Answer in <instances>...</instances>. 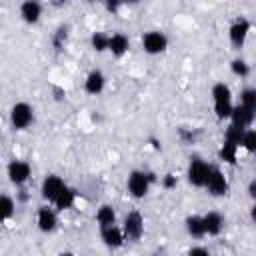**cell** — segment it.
I'll use <instances>...</instances> for the list:
<instances>
[{"instance_id":"cell-7","label":"cell","mask_w":256,"mask_h":256,"mask_svg":"<svg viewBox=\"0 0 256 256\" xmlns=\"http://www.w3.org/2000/svg\"><path fill=\"white\" fill-rule=\"evenodd\" d=\"M56 212H58V210L52 208L50 202L44 204V206H40V208L36 210V226H38L40 232L50 234V232L56 230V226H58V214H56Z\"/></svg>"},{"instance_id":"cell-5","label":"cell","mask_w":256,"mask_h":256,"mask_svg":"<svg viewBox=\"0 0 256 256\" xmlns=\"http://www.w3.org/2000/svg\"><path fill=\"white\" fill-rule=\"evenodd\" d=\"M6 176L14 186H24L32 176V166L26 160H10L6 166Z\"/></svg>"},{"instance_id":"cell-30","label":"cell","mask_w":256,"mask_h":256,"mask_svg":"<svg viewBox=\"0 0 256 256\" xmlns=\"http://www.w3.org/2000/svg\"><path fill=\"white\" fill-rule=\"evenodd\" d=\"M176 184H178V178H176L174 174H166V176H162V186H164L166 190L176 188Z\"/></svg>"},{"instance_id":"cell-26","label":"cell","mask_w":256,"mask_h":256,"mask_svg":"<svg viewBox=\"0 0 256 256\" xmlns=\"http://www.w3.org/2000/svg\"><path fill=\"white\" fill-rule=\"evenodd\" d=\"M16 214V200L10 194H2V218L10 220Z\"/></svg>"},{"instance_id":"cell-8","label":"cell","mask_w":256,"mask_h":256,"mask_svg":"<svg viewBox=\"0 0 256 256\" xmlns=\"http://www.w3.org/2000/svg\"><path fill=\"white\" fill-rule=\"evenodd\" d=\"M122 230L128 240H140L144 234V218L138 210H132L122 220Z\"/></svg>"},{"instance_id":"cell-11","label":"cell","mask_w":256,"mask_h":256,"mask_svg":"<svg viewBox=\"0 0 256 256\" xmlns=\"http://www.w3.org/2000/svg\"><path fill=\"white\" fill-rule=\"evenodd\" d=\"M64 186H66V182L62 180V176H58V174H46L44 180H42V184H40V196L52 204L54 198L60 194V190Z\"/></svg>"},{"instance_id":"cell-4","label":"cell","mask_w":256,"mask_h":256,"mask_svg":"<svg viewBox=\"0 0 256 256\" xmlns=\"http://www.w3.org/2000/svg\"><path fill=\"white\" fill-rule=\"evenodd\" d=\"M212 166L202 160V158H192L188 168H186V180L196 186V188H204L206 186V180H208V174H210Z\"/></svg>"},{"instance_id":"cell-27","label":"cell","mask_w":256,"mask_h":256,"mask_svg":"<svg viewBox=\"0 0 256 256\" xmlns=\"http://www.w3.org/2000/svg\"><path fill=\"white\" fill-rule=\"evenodd\" d=\"M240 104H246L250 108H256V88H244L240 92Z\"/></svg>"},{"instance_id":"cell-24","label":"cell","mask_w":256,"mask_h":256,"mask_svg":"<svg viewBox=\"0 0 256 256\" xmlns=\"http://www.w3.org/2000/svg\"><path fill=\"white\" fill-rule=\"evenodd\" d=\"M240 148H244V150L250 152V154H256V128H246V130H244Z\"/></svg>"},{"instance_id":"cell-16","label":"cell","mask_w":256,"mask_h":256,"mask_svg":"<svg viewBox=\"0 0 256 256\" xmlns=\"http://www.w3.org/2000/svg\"><path fill=\"white\" fill-rule=\"evenodd\" d=\"M128 50H130V40H128L126 34H122V32H114V34H110L108 52H110L112 56L122 58L124 54H128Z\"/></svg>"},{"instance_id":"cell-31","label":"cell","mask_w":256,"mask_h":256,"mask_svg":"<svg viewBox=\"0 0 256 256\" xmlns=\"http://www.w3.org/2000/svg\"><path fill=\"white\" fill-rule=\"evenodd\" d=\"M248 196H250L252 200H256V178H252V180L248 182Z\"/></svg>"},{"instance_id":"cell-32","label":"cell","mask_w":256,"mask_h":256,"mask_svg":"<svg viewBox=\"0 0 256 256\" xmlns=\"http://www.w3.org/2000/svg\"><path fill=\"white\" fill-rule=\"evenodd\" d=\"M190 254H208V248H190Z\"/></svg>"},{"instance_id":"cell-34","label":"cell","mask_w":256,"mask_h":256,"mask_svg":"<svg viewBox=\"0 0 256 256\" xmlns=\"http://www.w3.org/2000/svg\"><path fill=\"white\" fill-rule=\"evenodd\" d=\"M70 0H52V6H56V8H60V6H66Z\"/></svg>"},{"instance_id":"cell-28","label":"cell","mask_w":256,"mask_h":256,"mask_svg":"<svg viewBox=\"0 0 256 256\" xmlns=\"http://www.w3.org/2000/svg\"><path fill=\"white\" fill-rule=\"evenodd\" d=\"M66 38H68V28H66V26H60V28L56 30V34H54V46H56L58 50L64 48Z\"/></svg>"},{"instance_id":"cell-2","label":"cell","mask_w":256,"mask_h":256,"mask_svg":"<svg viewBox=\"0 0 256 256\" xmlns=\"http://www.w3.org/2000/svg\"><path fill=\"white\" fill-rule=\"evenodd\" d=\"M154 182V176L150 172H144V170H132L128 174V180H126V188L130 192L132 198L140 200L144 198L148 192H150V186Z\"/></svg>"},{"instance_id":"cell-14","label":"cell","mask_w":256,"mask_h":256,"mask_svg":"<svg viewBox=\"0 0 256 256\" xmlns=\"http://www.w3.org/2000/svg\"><path fill=\"white\" fill-rule=\"evenodd\" d=\"M100 238H102V242L108 248H120L128 240L126 234H124V230H122V226H116V224L106 226V228H100Z\"/></svg>"},{"instance_id":"cell-21","label":"cell","mask_w":256,"mask_h":256,"mask_svg":"<svg viewBox=\"0 0 256 256\" xmlns=\"http://www.w3.org/2000/svg\"><path fill=\"white\" fill-rule=\"evenodd\" d=\"M238 148H240V146H236V144H232V142L224 140V142H222V146H220V150H218V158H220V160H224L226 164H236Z\"/></svg>"},{"instance_id":"cell-17","label":"cell","mask_w":256,"mask_h":256,"mask_svg":"<svg viewBox=\"0 0 256 256\" xmlns=\"http://www.w3.org/2000/svg\"><path fill=\"white\" fill-rule=\"evenodd\" d=\"M184 228L188 232L190 238H204L206 236V226H204V216L198 214H190L184 220Z\"/></svg>"},{"instance_id":"cell-25","label":"cell","mask_w":256,"mask_h":256,"mask_svg":"<svg viewBox=\"0 0 256 256\" xmlns=\"http://www.w3.org/2000/svg\"><path fill=\"white\" fill-rule=\"evenodd\" d=\"M230 70H232V74L238 76V78H246V76L250 74V66H248V62L242 60V58H234V60L230 62Z\"/></svg>"},{"instance_id":"cell-12","label":"cell","mask_w":256,"mask_h":256,"mask_svg":"<svg viewBox=\"0 0 256 256\" xmlns=\"http://www.w3.org/2000/svg\"><path fill=\"white\" fill-rule=\"evenodd\" d=\"M18 14L22 18V22L26 24H38L40 18H42V4L40 0H22L20 8H18Z\"/></svg>"},{"instance_id":"cell-20","label":"cell","mask_w":256,"mask_h":256,"mask_svg":"<svg viewBox=\"0 0 256 256\" xmlns=\"http://www.w3.org/2000/svg\"><path fill=\"white\" fill-rule=\"evenodd\" d=\"M98 228H106V226H112L116 224V210L110 206V204H102L98 210H96V216H94Z\"/></svg>"},{"instance_id":"cell-19","label":"cell","mask_w":256,"mask_h":256,"mask_svg":"<svg viewBox=\"0 0 256 256\" xmlns=\"http://www.w3.org/2000/svg\"><path fill=\"white\" fill-rule=\"evenodd\" d=\"M204 226H206V236H218L224 230V216L212 210L204 214Z\"/></svg>"},{"instance_id":"cell-18","label":"cell","mask_w":256,"mask_h":256,"mask_svg":"<svg viewBox=\"0 0 256 256\" xmlns=\"http://www.w3.org/2000/svg\"><path fill=\"white\" fill-rule=\"evenodd\" d=\"M74 202H76V190L74 188H70L68 184L60 190V194L54 198V208L56 210H60V212H64V210H70L72 206H74Z\"/></svg>"},{"instance_id":"cell-13","label":"cell","mask_w":256,"mask_h":256,"mask_svg":"<svg viewBox=\"0 0 256 256\" xmlns=\"http://www.w3.org/2000/svg\"><path fill=\"white\" fill-rule=\"evenodd\" d=\"M256 118V108H250L246 104H234V110H232V116H230V122L240 126V128H250L252 122Z\"/></svg>"},{"instance_id":"cell-15","label":"cell","mask_w":256,"mask_h":256,"mask_svg":"<svg viewBox=\"0 0 256 256\" xmlns=\"http://www.w3.org/2000/svg\"><path fill=\"white\" fill-rule=\"evenodd\" d=\"M106 86V76L100 70H90L84 78V90L90 96H98Z\"/></svg>"},{"instance_id":"cell-29","label":"cell","mask_w":256,"mask_h":256,"mask_svg":"<svg viewBox=\"0 0 256 256\" xmlns=\"http://www.w3.org/2000/svg\"><path fill=\"white\" fill-rule=\"evenodd\" d=\"M102 2H104L106 12H110V14H118L120 8L126 4V0H102Z\"/></svg>"},{"instance_id":"cell-10","label":"cell","mask_w":256,"mask_h":256,"mask_svg":"<svg viewBox=\"0 0 256 256\" xmlns=\"http://www.w3.org/2000/svg\"><path fill=\"white\" fill-rule=\"evenodd\" d=\"M204 188H206L208 194H212V196H226L230 186H228V178L224 176V172H222L220 168H214V166H212Z\"/></svg>"},{"instance_id":"cell-35","label":"cell","mask_w":256,"mask_h":256,"mask_svg":"<svg viewBox=\"0 0 256 256\" xmlns=\"http://www.w3.org/2000/svg\"><path fill=\"white\" fill-rule=\"evenodd\" d=\"M126 2H130V4H136V2H140V0H126Z\"/></svg>"},{"instance_id":"cell-22","label":"cell","mask_w":256,"mask_h":256,"mask_svg":"<svg viewBox=\"0 0 256 256\" xmlns=\"http://www.w3.org/2000/svg\"><path fill=\"white\" fill-rule=\"evenodd\" d=\"M108 44H110V34H106V32H92L90 46H92L94 52H106Z\"/></svg>"},{"instance_id":"cell-36","label":"cell","mask_w":256,"mask_h":256,"mask_svg":"<svg viewBox=\"0 0 256 256\" xmlns=\"http://www.w3.org/2000/svg\"><path fill=\"white\" fill-rule=\"evenodd\" d=\"M86 2H96V0H86Z\"/></svg>"},{"instance_id":"cell-23","label":"cell","mask_w":256,"mask_h":256,"mask_svg":"<svg viewBox=\"0 0 256 256\" xmlns=\"http://www.w3.org/2000/svg\"><path fill=\"white\" fill-rule=\"evenodd\" d=\"M244 130L246 128H240V126H236V124H228V128H226V132H224V140H228V142H232V144H236V146H240L242 144V136H244Z\"/></svg>"},{"instance_id":"cell-9","label":"cell","mask_w":256,"mask_h":256,"mask_svg":"<svg viewBox=\"0 0 256 256\" xmlns=\"http://www.w3.org/2000/svg\"><path fill=\"white\" fill-rule=\"evenodd\" d=\"M248 34H250V20L244 18V16L236 18L228 28V40H230V44L234 48H242L246 38H248Z\"/></svg>"},{"instance_id":"cell-33","label":"cell","mask_w":256,"mask_h":256,"mask_svg":"<svg viewBox=\"0 0 256 256\" xmlns=\"http://www.w3.org/2000/svg\"><path fill=\"white\" fill-rule=\"evenodd\" d=\"M250 220L256 224V200H254V204H252V208H250Z\"/></svg>"},{"instance_id":"cell-1","label":"cell","mask_w":256,"mask_h":256,"mask_svg":"<svg viewBox=\"0 0 256 256\" xmlns=\"http://www.w3.org/2000/svg\"><path fill=\"white\" fill-rule=\"evenodd\" d=\"M212 96V104H214V114L218 120H230L232 110H234V102H232V90L228 84L224 82H216L210 90Z\"/></svg>"},{"instance_id":"cell-3","label":"cell","mask_w":256,"mask_h":256,"mask_svg":"<svg viewBox=\"0 0 256 256\" xmlns=\"http://www.w3.org/2000/svg\"><path fill=\"white\" fill-rule=\"evenodd\" d=\"M34 122V108L28 102H16L10 108V126L14 130H26Z\"/></svg>"},{"instance_id":"cell-6","label":"cell","mask_w":256,"mask_h":256,"mask_svg":"<svg viewBox=\"0 0 256 256\" xmlns=\"http://www.w3.org/2000/svg\"><path fill=\"white\" fill-rule=\"evenodd\" d=\"M142 48L146 54L150 56H156V54H162L166 48H168V38L164 32L160 30H148L144 36H142Z\"/></svg>"}]
</instances>
